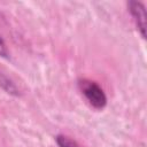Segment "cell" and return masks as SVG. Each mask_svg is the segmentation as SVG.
Wrapping results in <instances>:
<instances>
[{
  "label": "cell",
  "mask_w": 147,
  "mask_h": 147,
  "mask_svg": "<svg viewBox=\"0 0 147 147\" xmlns=\"http://www.w3.org/2000/svg\"><path fill=\"white\" fill-rule=\"evenodd\" d=\"M0 56H2V57H8L9 56V51H8L3 39L1 38V36H0Z\"/></svg>",
  "instance_id": "5"
},
{
  "label": "cell",
  "mask_w": 147,
  "mask_h": 147,
  "mask_svg": "<svg viewBox=\"0 0 147 147\" xmlns=\"http://www.w3.org/2000/svg\"><path fill=\"white\" fill-rule=\"evenodd\" d=\"M55 140H56V144L60 147H79V145L74 139H71V138H69L67 136L59 134V136H56Z\"/></svg>",
  "instance_id": "4"
},
{
  "label": "cell",
  "mask_w": 147,
  "mask_h": 147,
  "mask_svg": "<svg viewBox=\"0 0 147 147\" xmlns=\"http://www.w3.org/2000/svg\"><path fill=\"white\" fill-rule=\"evenodd\" d=\"M127 8L136 22L137 29L140 32L141 37L146 38V9H145V6L141 2L132 0V1L127 2Z\"/></svg>",
  "instance_id": "2"
},
{
  "label": "cell",
  "mask_w": 147,
  "mask_h": 147,
  "mask_svg": "<svg viewBox=\"0 0 147 147\" xmlns=\"http://www.w3.org/2000/svg\"><path fill=\"white\" fill-rule=\"evenodd\" d=\"M80 90L87 101L96 109H102L107 105V96L103 90L94 82L91 80H80L79 82Z\"/></svg>",
  "instance_id": "1"
},
{
  "label": "cell",
  "mask_w": 147,
  "mask_h": 147,
  "mask_svg": "<svg viewBox=\"0 0 147 147\" xmlns=\"http://www.w3.org/2000/svg\"><path fill=\"white\" fill-rule=\"evenodd\" d=\"M0 87L8 94L10 95H14V96H18L21 93H20V90L18 87L15 85V83L9 79L6 75H3L2 72H0Z\"/></svg>",
  "instance_id": "3"
}]
</instances>
